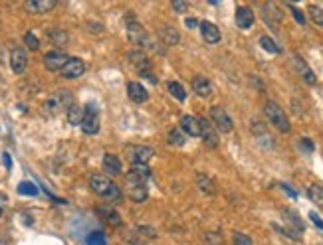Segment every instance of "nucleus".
Segmentation results:
<instances>
[{
	"instance_id": "1",
	"label": "nucleus",
	"mask_w": 323,
	"mask_h": 245,
	"mask_svg": "<svg viewBox=\"0 0 323 245\" xmlns=\"http://www.w3.org/2000/svg\"><path fill=\"white\" fill-rule=\"evenodd\" d=\"M90 186H92V190H94L98 196L102 198V200H106V202L117 204V202L123 200V194H121L119 186H117L109 176H106V174H94V176L90 178Z\"/></svg>"
},
{
	"instance_id": "2",
	"label": "nucleus",
	"mask_w": 323,
	"mask_h": 245,
	"mask_svg": "<svg viewBox=\"0 0 323 245\" xmlns=\"http://www.w3.org/2000/svg\"><path fill=\"white\" fill-rule=\"evenodd\" d=\"M127 36H129V42L133 44V46H137V49H157V44L153 42V38L147 34V30L139 24V22H135V20H131L129 18V24H127ZM159 51V49H157Z\"/></svg>"
},
{
	"instance_id": "3",
	"label": "nucleus",
	"mask_w": 323,
	"mask_h": 245,
	"mask_svg": "<svg viewBox=\"0 0 323 245\" xmlns=\"http://www.w3.org/2000/svg\"><path fill=\"white\" fill-rule=\"evenodd\" d=\"M264 115L268 117V121L280 131V133H290V121H288V117H286V113H284V109L276 103V101H266V105H264Z\"/></svg>"
},
{
	"instance_id": "4",
	"label": "nucleus",
	"mask_w": 323,
	"mask_h": 245,
	"mask_svg": "<svg viewBox=\"0 0 323 245\" xmlns=\"http://www.w3.org/2000/svg\"><path fill=\"white\" fill-rule=\"evenodd\" d=\"M72 105H74L72 93L66 91V89H60V91H56L54 95L44 103V111H46L48 115H58V113H62V111H68Z\"/></svg>"
},
{
	"instance_id": "5",
	"label": "nucleus",
	"mask_w": 323,
	"mask_h": 245,
	"mask_svg": "<svg viewBox=\"0 0 323 245\" xmlns=\"http://www.w3.org/2000/svg\"><path fill=\"white\" fill-rule=\"evenodd\" d=\"M100 109L96 103H88L84 111V121H82V131L86 135H98L100 133Z\"/></svg>"
},
{
	"instance_id": "6",
	"label": "nucleus",
	"mask_w": 323,
	"mask_h": 245,
	"mask_svg": "<svg viewBox=\"0 0 323 245\" xmlns=\"http://www.w3.org/2000/svg\"><path fill=\"white\" fill-rule=\"evenodd\" d=\"M210 119H212V125H214L216 131L220 133H230L234 129V123L230 119V115L222 109V107H212L210 109Z\"/></svg>"
},
{
	"instance_id": "7",
	"label": "nucleus",
	"mask_w": 323,
	"mask_h": 245,
	"mask_svg": "<svg viewBox=\"0 0 323 245\" xmlns=\"http://www.w3.org/2000/svg\"><path fill=\"white\" fill-rule=\"evenodd\" d=\"M68 59H70V55H68L66 51H62V49H52V51H48V53L44 55V67H46L48 71H62L64 65L68 63Z\"/></svg>"
},
{
	"instance_id": "8",
	"label": "nucleus",
	"mask_w": 323,
	"mask_h": 245,
	"mask_svg": "<svg viewBox=\"0 0 323 245\" xmlns=\"http://www.w3.org/2000/svg\"><path fill=\"white\" fill-rule=\"evenodd\" d=\"M125 152H127V158L139 166H147V162L155 158V150L149 147H127Z\"/></svg>"
},
{
	"instance_id": "9",
	"label": "nucleus",
	"mask_w": 323,
	"mask_h": 245,
	"mask_svg": "<svg viewBox=\"0 0 323 245\" xmlns=\"http://www.w3.org/2000/svg\"><path fill=\"white\" fill-rule=\"evenodd\" d=\"M149 180H151V170L147 166L133 164L127 172V184L129 186H145Z\"/></svg>"
},
{
	"instance_id": "10",
	"label": "nucleus",
	"mask_w": 323,
	"mask_h": 245,
	"mask_svg": "<svg viewBox=\"0 0 323 245\" xmlns=\"http://www.w3.org/2000/svg\"><path fill=\"white\" fill-rule=\"evenodd\" d=\"M10 67H12V71H14L16 75H20V73L26 71V67H28L26 49L18 48V46H14V48L10 49Z\"/></svg>"
},
{
	"instance_id": "11",
	"label": "nucleus",
	"mask_w": 323,
	"mask_h": 245,
	"mask_svg": "<svg viewBox=\"0 0 323 245\" xmlns=\"http://www.w3.org/2000/svg\"><path fill=\"white\" fill-rule=\"evenodd\" d=\"M66 79H78V77H82L84 73H86V63H84V59H80V57H70L68 59V63L64 65V69L60 71Z\"/></svg>"
},
{
	"instance_id": "12",
	"label": "nucleus",
	"mask_w": 323,
	"mask_h": 245,
	"mask_svg": "<svg viewBox=\"0 0 323 245\" xmlns=\"http://www.w3.org/2000/svg\"><path fill=\"white\" fill-rule=\"evenodd\" d=\"M292 61H294V67H296V71L302 75V79L308 83V85H316L318 83V77H316V73L310 69V65L300 57V55H294L292 57Z\"/></svg>"
},
{
	"instance_id": "13",
	"label": "nucleus",
	"mask_w": 323,
	"mask_h": 245,
	"mask_svg": "<svg viewBox=\"0 0 323 245\" xmlns=\"http://www.w3.org/2000/svg\"><path fill=\"white\" fill-rule=\"evenodd\" d=\"M198 123H200V137H202L204 145L208 148H216L218 147V133H216V129L206 119H198Z\"/></svg>"
},
{
	"instance_id": "14",
	"label": "nucleus",
	"mask_w": 323,
	"mask_h": 245,
	"mask_svg": "<svg viewBox=\"0 0 323 245\" xmlns=\"http://www.w3.org/2000/svg\"><path fill=\"white\" fill-rule=\"evenodd\" d=\"M129 61L133 63V67L139 71V73H145V71H149V67H151V61H149V57L145 55V51L143 49H131L129 51Z\"/></svg>"
},
{
	"instance_id": "15",
	"label": "nucleus",
	"mask_w": 323,
	"mask_h": 245,
	"mask_svg": "<svg viewBox=\"0 0 323 245\" xmlns=\"http://www.w3.org/2000/svg\"><path fill=\"white\" fill-rule=\"evenodd\" d=\"M104 172H106V176H121V172H123V162H121V158H117L115 154H106L104 156Z\"/></svg>"
},
{
	"instance_id": "16",
	"label": "nucleus",
	"mask_w": 323,
	"mask_h": 245,
	"mask_svg": "<svg viewBox=\"0 0 323 245\" xmlns=\"http://www.w3.org/2000/svg\"><path fill=\"white\" fill-rule=\"evenodd\" d=\"M24 8L30 14H46L56 8V0H28L24 4Z\"/></svg>"
},
{
	"instance_id": "17",
	"label": "nucleus",
	"mask_w": 323,
	"mask_h": 245,
	"mask_svg": "<svg viewBox=\"0 0 323 245\" xmlns=\"http://www.w3.org/2000/svg\"><path fill=\"white\" fill-rule=\"evenodd\" d=\"M252 24H254V12H252V8L238 6L236 8V26L242 28V30H248V28H252Z\"/></svg>"
},
{
	"instance_id": "18",
	"label": "nucleus",
	"mask_w": 323,
	"mask_h": 245,
	"mask_svg": "<svg viewBox=\"0 0 323 245\" xmlns=\"http://www.w3.org/2000/svg\"><path fill=\"white\" fill-rule=\"evenodd\" d=\"M180 131L188 137H200V123L192 115H184L180 119Z\"/></svg>"
},
{
	"instance_id": "19",
	"label": "nucleus",
	"mask_w": 323,
	"mask_h": 245,
	"mask_svg": "<svg viewBox=\"0 0 323 245\" xmlns=\"http://www.w3.org/2000/svg\"><path fill=\"white\" fill-rule=\"evenodd\" d=\"M198 26H200V34H202L206 44H218L220 42V30H218L216 24H212V22H200Z\"/></svg>"
},
{
	"instance_id": "20",
	"label": "nucleus",
	"mask_w": 323,
	"mask_h": 245,
	"mask_svg": "<svg viewBox=\"0 0 323 245\" xmlns=\"http://www.w3.org/2000/svg\"><path fill=\"white\" fill-rule=\"evenodd\" d=\"M192 91L198 95V97H210V93H212V83H210V79H206V77H202V75H196L194 79H192Z\"/></svg>"
},
{
	"instance_id": "21",
	"label": "nucleus",
	"mask_w": 323,
	"mask_h": 245,
	"mask_svg": "<svg viewBox=\"0 0 323 245\" xmlns=\"http://www.w3.org/2000/svg\"><path fill=\"white\" fill-rule=\"evenodd\" d=\"M127 95H129V99H131L133 103H145V101L149 99L147 89H145L139 81H131V83L127 85Z\"/></svg>"
},
{
	"instance_id": "22",
	"label": "nucleus",
	"mask_w": 323,
	"mask_h": 245,
	"mask_svg": "<svg viewBox=\"0 0 323 245\" xmlns=\"http://www.w3.org/2000/svg\"><path fill=\"white\" fill-rule=\"evenodd\" d=\"M159 38L162 40V44L164 46H176L178 44V40H180V34L176 32V28H172V26H161V30H159Z\"/></svg>"
},
{
	"instance_id": "23",
	"label": "nucleus",
	"mask_w": 323,
	"mask_h": 245,
	"mask_svg": "<svg viewBox=\"0 0 323 245\" xmlns=\"http://www.w3.org/2000/svg\"><path fill=\"white\" fill-rule=\"evenodd\" d=\"M196 186H198V190H200L202 194H206V196H214L216 194V184L212 182V178L206 176V174H202V172L196 174Z\"/></svg>"
},
{
	"instance_id": "24",
	"label": "nucleus",
	"mask_w": 323,
	"mask_h": 245,
	"mask_svg": "<svg viewBox=\"0 0 323 245\" xmlns=\"http://www.w3.org/2000/svg\"><path fill=\"white\" fill-rule=\"evenodd\" d=\"M127 196L131 198L133 202H145L149 192L145 186H127Z\"/></svg>"
},
{
	"instance_id": "25",
	"label": "nucleus",
	"mask_w": 323,
	"mask_h": 245,
	"mask_svg": "<svg viewBox=\"0 0 323 245\" xmlns=\"http://www.w3.org/2000/svg\"><path fill=\"white\" fill-rule=\"evenodd\" d=\"M166 89H168V93L176 99V101H186V89L178 81H168L166 83Z\"/></svg>"
},
{
	"instance_id": "26",
	"label": "nucleus",
	"mask_w": 323,
	"mask_h": 245,
	"mask_svg": "<svg viewBox=\"0 0 323 245\" xmlns=\"http://www.w3.org/2000/svg\"><path fill=\"white\" fill-rule=\"evenodd\" d=\"M66 113H68V123H70V125H82V121H84V111H82V107L72 105Z\"/></svg>"
},
{
	"instance_id": "27",
	"label": "nucleus",
	"mask_w": 323,
	"mask_h": 245,
	"mask_svg": "<svg viewBox=\"0 0 323 245\" xmlns=\"http://www.w3.org/2000/svg\"><path fill=\"white\" fill-rule=\"evenodd\" d=\"M48 38H50V42L54 44V46H64V44H68V34L64 32V30H56V28H52V30H48Z\"/></svg>"
},
{
	"instance_id": "28",
	"label": "nucleus",
	"mask_w": 323,
	"mask_h": 245,
	"mask_svg": "<svg viewBox=\"0 0 323 245\" xmlns=\"http://www.w3.org/2000/svg\"><path fill=\"white\" fill-rule=\"evenodd\" d=\"M308 196H310V200H312L316 206L323 208V186H320V184L310 186V188H308Z\"/></svg>"
},
{
	"instance_id": "29",
	"label": "nucleus",
	"mask_w": 323,
	"mask_h": 245,
	"mask_svg": "<svg viewBox=\"0 0 323 245\" xmlns=\"http://www.w3.org/2000/svg\"><path fill=\"white\" fill-rule=\"evenodd\" d=\"M166 141H168V143H170L172 147H182V145L186 143V139H184V133H182L180 129H172V131L168 133Z\"/></svg>"
},
{
	"instance_id": "30",
	"label": "nucleus",
	"mask_w": 323,
	"mask_h": 245,
	"mask_svg": "<svg viewBox=\"0 0 323 245\" xmlns=\"http://www.w3.org/2000/svg\"><path fill=\"white\" fill-rule=\"evenodd\" d=\"M100 214H104V216L108 218V222L113 226V228H119V226H121V216H119L115 210H111V208H106V210L100 208Z\"/></svg>"
},
{
	"instance_id": "31",
	"label": "nucleus",
	"mask_w": 323,
	"mask_h": 245,
	"mask_svg": "<svg viewBox=\"0 0 323 245\" xmlns=\"http://www.w3.org/2000/svg\"><path fill=\"white\" fill-rule=\"evenodd\" d=\"M18 194H22V196H38V188L32 182H20L18 184Z\"/></svg>"
},
{
	"instance_id": "32",
	"label": "nucleus",
	"mask_w": 323,
	"mask_h": 245,
	"mask_svg": "<svg viewBox=\"0 0 323 245\" xmlns=\"http://www.w3.org/2000/svg\"><path fill=\"white\" fill-rule=\"evenodd\" d=\"M86 244L88 245H108L106 242V236L102 232H92L88 238H86Z\"/></svg>"
},
{
	"instance_id": "33",
	"label": "nucleus",
	"mask_w": 323,
	"mask_h": 245,
	"mask_svg": "<svg viewBox=\"0 0 323 245\" xmlns=\"http://www.w3.org/2000/svg\"><path fill=\"white\" fill-rule=\"evenodd\" d=\"M24 44H26V48L32 49V51H38V49H40V40H38L32 32H26V34H24Z\"/></svg>"
},
{
	"instance_id": "34",
	"label": "nucleus",
	"mask_w": 323,
	"mask_h": 245,
	"mask_svg": "<svg viewBox=\"0 0 323 245\" xmlns=\"http://www.w3.org/2000/svg\"><path fill=\"white\" fill-rule=\"evenodd\" d=\"M260 46L266 49V51H270V53H280V48L276 46V42L270 36H262L260 38Z\"/></svg>"
},
{
	"instance_id": "35",
	"label": "nucleus",
	"mask_w": 323,
	"mask_h": 245,
	"mask_svg": "<svg viewBox=\"0 0 323 245\" xmlns=\"http://www.w3.org/2000/svg\"><path fill=\"white\" fill-rule=\"evenodd\" d=\"M310 16H312V20L316 22V24H320V26H323V10L320 8V6H316V4H312L310 8Z\"/></svg>"
},
{
	"instance_id": "36",
	"label": "nucleus",
	"mask_w": 323,
	"mask_h": 245,
	"mask_svg": "<svg viewBox=\"0 0 323 245\" xmlns=\"http://www.w3.org/2000/svg\"><path fill=\"white\" fill-rule=\"evenodd\" d=\"M204 244L206 245H222L224 240L220 238V234H206L204 236Z\"/></svg>"
},
{
	"instance_id": "37",
	"label": "nucleus",
	"mask_w": 323,
	"mask_h": 245,
	"mask_svg": "<svg viewBox=\"0 0 323 245\" xmlns=\"http://www.w3.org/2000/svg\"><path fill=\"white\" fill-rule=\"evenodd\" d=\"M234 245H254L252 244V238H248L246 234H234Z\"/></svg>"
},
{
	"instance_id": "38",
	"label": "nucleus",
	"mask_w": 323,
	"mask_h": 245,
	"mask_svg": "<svg viewBox=\"0 0 323 245\" xmlns=\"http://www.w3.org/2000/svg\"><path fill=\"white\" fill-rule=\"evenodd\" d=\"M264 12H272V16H270V18H274L276 22H280V20H282V10H278V8H276V4H266V6H264Z\"/></svg>"
},
{
	"instance_id": "39",
	"label": "nucleus",
	"mask_w": 323,
	"mask_h": 245,
	"mask_svg": "<svg viewBox=\"0 0 323 245\" xmlns=\"http://www.w3.org/2000/svg\"><path fill=\"white\" fill-rule=\"evenodd\" d=\"M290 8H292V14H294L296 22H298V24H306V16H304V14H302V12H300L296 6H290Z\"/></svg>"
},
{
	"instance_id": "40",
	"label": "nucleus",
	"mask_w": 323,
	"mask_h": 245,
	"mask_svg": "<svg viewBox=\"0 0 323 245\" xmlns=\"http://www.w3.org/2000/svg\"><path fill=\"white\" fill-rule=\"evenodd\" d=\"M172 8H174L176 12H186L188 4H186V2H182V0H174V2H172Z\"/></svg>"
},
{
	"instance_id": "41",
	"label": "nucleus",
	"mask_w": 323,
	"mask_h": 245,
	"mask_svg": "<svg viewBox=\"0 0 323 245\" xmlns=\"http://www.w3.org/2000/svg\"><path fill=\"white\" fill-rule=\"evenodd\" d=\"M300 148H304L306 152H312V150H314V143H312L310 139H302V141H300Z\"/></svg>"
},
{
	"instance_id": "42",
	"label": "nucleus",
	"mask_w": 323,
	"mask_h": 245,
	"mask_svg": "<svg viewBox=\"0 0 323 245\" xmlns=\"http://www.w3.org/2000/svg\"><path fill=\"white\" fill-rule=\"evenodd\" d=\"M310 220H312V222H314V224H316V226L323 232V220L316 214V212H312V214H310Z\"/></svg>"
},
{
	"instance_id": "43",
	"label": "nucleus",
	"mask_w": 323,
	"mask_h": 245,
	"mask_svg": "<svg viewBox=\"0 0 323 245\" xmlns=\"http://www.w3.org/2000/svg\"><path fill=\"white\" fill-rule=\"evenodd\" d=\"M141 75H143V77H145V79H147L149 83H153V85L157 83V77H155L153 73H149V71H145V73H141Z\"/></svg>"
},
{
	"instance_id": "44",
	"label": "nucleus",
	"mask_w": 323,
	"mask_h": 245,
	"mask_svg": "<svg viewBox=\"0 0 323 245\" xmlns=\"http://www.w3.org/2000/svg\"><path fill=\"white\" fill-rule=\"evenodd\" d=\"M4 166L6 168H12V160H10V154L8 152H4Z\"/></svg>"
},
{
	"instance_id": "45",
	"label": "nucleus",
	"mask_w": 323,
	"mask_h": 245,
	"mask_svg": "<svg viewBox=\"0 0 323 245\" xmlns=\"http://www.w3.org/2000/svg\"><path fill=\"white\" fill-rule=\"evenodd\" d=\"M186 26H188V28H196V26H198V22H196L194 18H186Z\"/></svg>"
},
{
	"instance_id": "46",
	"label": "nucleus",
	"mask_w": 323,
	"mask_h": 245,
	"mask_svg": "<svg viewBox=\"0 0 323 245\" xmlns=\"http://www.w3.org/2000/svg\"><path fill=\"white\" fill-rule=\"evenodd\" d=\"M282 188H284V190H286V192H288V194H290V196H292V198H298V194H296V192H294V190H292L290 186H286V184H282Z\"/></svg>"
},
{
	"instance_id": "47",
	"label": "nucleus",
	"mask_w": 323,
	"mask_h": 245,
	"mask_svg": "<svg viewBox=\"0 0 323 245\" xmlns=\"http://www.w3.org/2000/svg\"><path fill=\"white\" fill-rule=\"evenodd\" d=\"M0 216H2V208H0Z\"/></svg>"
}]
</instances>
